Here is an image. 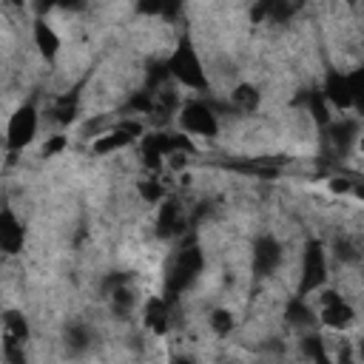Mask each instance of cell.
<instances>
[{
  "mask_svg": "<svg viewBox=\"0 0 364 364\" xmlns=\"http://www.w3.org/2000/svg\"><path fill=\"white\" fill-rule=\"evenodd\" d=\"M165 63H168V71H171V77H173L176 82L188 85V88H193V91L208 88L205 65H202V60H199V54H196V48H193L191 40H182Z\"/></svg>",
  "mask_w": 364,
  "mask_h": 364,
  "instance_id": "obj_1",
  "label": "cell"
},
{
  "mask_svg": "<svg viewBox=\"0 0 364 364\" xmlns=\"http://www.w3.org/2000/svg\"><path fill=\"white\" fill-rule=\"evenodd\" d=\"M202 264H205L202 250L196 245H185L176 253L173 264H171V273H168V299L165 301H173L185 287H191L193 279L202 273Z\"/></svg>",
  "mask_w": 364,
  "mask_h": 364,
  "instance_id": "obj_2",
  "label": "cell"
},
{
  "mask_svg": "<svg viewBox=\"0 0 364 364\" xmlns=\"http://www.w3.org/2000/svg\"><path fill=\"white\" fill-rule=\"evenodd\" d=\"M324 279H327V256H324V247L321 242L310 239L307 247H304V259H301V279H299V299L316 293L324 287Z\"/></svg>",
  "mask_w": 364,
  "mask_h": 364,
  "instance_id": "obj_3",
  "label": "cell"
},
{
  "mask_svg": "<svg viewBox=\"0 0 364 364\" xmlns=\"http://www.w3.org/2000/svg\"><path fill=\"white\" fill-rule=\"evenodd\" d=\"M179 125L188 134H196V136H213L219 131L216 114H213V108L208 102H188L179 111Z\"/></svg>",
  "mask_w": 364,
  "mask_h": 364,
  "instance_id": "obj_4",
  "label": "cell"
},
{
  "mask_svg": "<svg viewBox=\"0 0 364 364\" xmlns=\"http://www.w3.org/2000/svg\"><path fill=\"white\" fill-rule=\"evenodd\" d=\"M34 134H37V111H34L31 105L17 108V111L11 114V119H9L6 145H9L11 151H17V148L28 145V142L34 139Z\"/></svg>",
  "mask_w": 364,
  "mask_h": 364,
  "instance_id": "obj_5",
  "label": "cell"
},
{
  "mask_svg": "<svg viewBox=\"0 0 364 364\" xmlns=\"http://www.w3.org/2000/svg\"><path fill=\"white\" fill-rule=\"evenodd\" d=\"M250 262H253V273L259 279L262 276H270L279 267V262H282V245H279V239L270 236V233L256 236L253 250H250Z\"/></svg>",
  "mask_w": 364,
  "mask_h": 364,
  "instance_id": "obj_6",
  "label": "cell"
},
{
  "mask_svg": "<svg viewBox=\"0 0 364 364\" xmlns=\"http://www.w3.org/2000/svg\"><path fill=\"white\" fill-rule=\"evenodd\" d=\"M318 301H321L318 316H321V321H324L327 327L341 330V327H347V324L353 321V307H350L336 290H324V293L318 296Z\"/></svg>",
  "mask_w": 364,
  "mask_h": 364,
  "instance_id": "obj_7",
  "label": "cell"
},
{
  "mask_svg": "<svg viewBox=\"0 0 364 364\" xmlns=\"http://www.w3.org/2000/svg\"><path fill=\"white\" fill-rule=\"evenodd\" d=\"M321 94H324V100H327L330 105H336V108H353L350 80H347V74H341V71H336V68L327 71L324 85H321Z\"/></svg>",
  "mask_w": 364,
  "mask_h": 364,
  "instance_id": "obj_8",
  "label": "cell"
},
{
  "mask_svg": "<svg viewBox=\"0 0 364 364\" xmlns=\"http://www.w3.org/2000/svg\"><path fill=\"white\" fill-rule=\"evenodd\" d=\"M185 228V213H182V205L176 199H165L159 205V216H156V233L159 236H173V233H182Z\"/></svg>",
  "mask_w": 364,
  "mask_h": 364,
  "instance_id": "obj_9",
  "label": "cell"
},
{
  "mask_svg": "<svg viewBox=\"0 0 364 364\" xmlns=\"http://www.w3.org/2000/svg\"><path fill=\"white\" fill-rule=\"evenodd\" d=\"M0 247L9 256L20 253V247H23V225L17 222V216L9 208H3V213H0Z\"/></svg>",
  "mask_w": 364,
  "mask_h": 364,
  "instance_id": "obj_10",
  "label": "cell"
},
{
  "mask_svg": "<svg viewBox=\"0 0 364 364\" xmlns=\"http://www.w3.org/2000/svg\"><path fill=\"white\" fill-rule=\"evenodd\" d=\"M355 134H358L355 119H336V122L327 125V142H330L338 154H344V151L355 142Z\"/></svg>",
  "mask_w": 364,
  "mask_h": 364,
  "instance_id": "obj_11",
  "label": "cell"
},
{
  "mask_svg": "<svg viewBox=\"0 0 364 364\" xmlns=\"http://www.w3.org/2000/svg\"><path fill=\"white\" fill-rule=\"evenodd\" d=\"M34 43H37V48H40V54L46 60H54L57 51H60V37L54 34L51 26H46V20H37L34 23Z\"/></svg>",
  "mask_w": 364,
  "mask_h": 364,
  "instance_id": "obj_12",
  "label": "cell"
},
{
  "mask_svg": "<svg viewBox=\"0 0 364 364\" xmlns=\"http://www.w3.org/2000/svg\"><path fill=\"white\" fill-rule=\"evenodd\" d=\"M131 139H134V136H131V134H128L122 125H117L114 131H108V134L97 136V139H94V145H91V151L102 156V154H111V151H119V148H125Z\"/></svg>",
  "mask_w": 364,
  "mask_h": 364,
  "instance_id": "obj_13",
  "label": "cell"
},
{
  "mask_svg": "<svg viewBox=\"0 0 364 364\" xmlns=\"http://www.w3.org/2000/svg\"><path fill=\"white\" fill-rule=\"evenodd\" d=\"M145 324L154 330V333H165L168 330V301L165 299H148L145 304Z\"/></svg>",
  "mask_w": 364,
  "mask_h": 364,
  "instance_id": "obj_14",
  "label": "cell"
},
{
  "mask_svg": "<svg viewBox=\"0 0 364 364\" xmlns=\"http://www.w3.org/2000/svg\"><path fill=\"white\" fill-rule=\"evenodd\" d=\"M3 336L14 338V341H20V344L28 341V324H26L23 313H17V310H6V316H3Z\"/></svg>",
  "mask_w": 364,
  "mask_h": 364,
  "instance_id": "obj_15",
  "label": "cell"
},
{
  "mask_svg": "<svg viewBox=\"0 0 364 364\" xmlns=\"http://www.w3.org/2000/svg\"><path fill=\"white\" fill-rule=\"evenodd\" d=\"M287 318H290V324H296V327H310V324H316V313L304 304V299H290L287 301Z\"/></svg>",
  "mask_w": 364,
  "mask_h": 364,
  "instance_id": "obj_16",
  "label": "cell"
},
{
  "mask_svg": "<svg viewBox=\"0 0 364 364\" xmlns=\"http://www.w3.org/2000/svg\"><path fill=\"white\" fill-rule=\"evenodd\" d=\"M65 344H68L71 353L88 350V347H91V330H88L85 324H71V327L65 330Z\"/></svg>",
  "mask_w": 364,
  "mask_h": 364,
  "instance_id": "obj_17",
  "label": "cell"
},
{
  "mask_svg": "<svg viewBox=\"0 0 364 364\" xmlns=\"http://www.w3.org/2000/svg\"><path fill=\"white\" fill-rule=\"evenodd\" d=\"M301 353H304L313 364H330L327 350H324V341H321V336H316V333H310V336L301 338Z\"/></svg>",
  "mask_w": 364,
  "mask_h": 364,
  "instance_id": "obj_18",
  "label": "cell"
},
{
  "mask_svg": "<svg viewBox=\"0 0 364 364\" xmlns=\"http://www.w3.org/2000/svg\"><path fill=\"white\" fill-rule=\"evenodd\" d=\"M307 108H310V114H313V119L321 125V128H327L330 125V114H327V100H324V94L321 91H310L307 94Z\"/></svg>",
  "mask_w": 364,
  "mask_h": 364,
  "instance_id": "obj_19",
  "label": "cell"
},
{
  "mask_svg": "<svg viewBox=\"0 0 364 364\" xmlns=\"http://www.w3.org/2000/svg\"><path fill=\"white\" fill-rule=\"evenodd\" d=\"M233 105H236L239 111H256V105H259V91H256L253 85H236V91H233Z\"/></svg>",
  "mask_w": 364,
  "mask_h": 364,
  "instance_id": "obj_20",
  "label": "cell"
},
{
  "mask_svg": "<svg viewBox=\"0 0 364 364\" xmlns=\"http://www.w3.org/2000/svg\"><path fill=\"white\" fill-rule=\"evenodd\" d=\"M111 307H114L117 316H128V313H131V307H134V296H131V290H128L125 284H119V287L111 290Z\"/></svg>",
  "mask_w": 364,
  "mask_h": 364,
  "instance_id": "obj_21",
  "label": "cell"
},
{
  "mask_svg": "<svg viewBox=\"0 0 364 364\" xmlns=\"http://www.w3.org/2000/svg\"><path fill=\"white\" fill-rule=\"evenodd\" d=\"M350 80V94H353V108H358L364 114V65L355 68L353 74H347Z\"/></svg>",
  "mask_w": 364,
  "mask_h": 364,
  "instance_id": "obj_22",
  "label": "cell"
},
{
  "mask_svg": "<svg viewBox=\"0 0 364 364\" xmlns=\"http://www.w3.org/2000/svg\"><path fill=\"white\" fill-rule=\"evenodd\" d=\"M3 355H6V361H9V364H26L23 344H20V341H14V338H9V336H3Z\"/></svg>",
  "mask_w": 364,
  "mask_h": 364,
  "instance_id": "obj_23",
  "label": "cell"
},
{
  "mask_svg": "<svg viewBox=\"0 0 364 364\" xmlns=\"http://www.w3.org/2000/svg\"><path fill=\"white\" fill-rule=\"evenodd\" d=\"M210 327L216 330V336H228L233 330V316L228 310H213L210 313Z\"/></svg>",
  "mask_w": 364,
  "mask_h": 364,
  "instance_id": "obj_24",
  "label": "cell"
},
{
  "mask_svg": "<svg viewBox=\"0 0 364 364\" xmlns=\"http://www.w3.org/2000/svg\"><path fill=\"white\" fill-rule=\"evenodd\" d=\"M139 193H142L145 202H159L165 196V191H162L159 182H139Z\"/></svg>",
  "mask_w": 364,
  "mask_h": 364,
  "instance_id": "obj_25",
  "label": "cell"
},
{
  "mask_svg": "<svg viewBox=\"0 0 364 364\" xmlns=\"http://www.w3.org/2000/svg\"><path fill=\"white\" fill-rule=\"evenodd\" d=\"M63 148H65V136H51V139L43 145V154H46V156H54V154L63 151Z\"/></svg>",
  "mask_w": 364,
  "mask_h": 364,
  "instance_id": "obj_26",
  "label": "cell"
},
{
  "mask_svg": "<svg viewBox=\"0 0 364 364\" xmlns=\"http://www.w3.org/2000/svg\"><path fill=\"white\" fill-rule=\"evenodd\" d=\"M338 364H353V355H350V347H341V353H338Z\"/></svg>",
  "mask_w": 364,
  "mask_h": 364,
  "instance_id": "obj_27",
  "label": "cell"
},
{
  "mask_svg": "<svg viewBox=\"0 0 364 364\" xmlns=\"http://www.w3.org/2000/svg\"><path fill=\"white\" fill-rule=\"evenodd\" d=\"M353 193H355L358 199H364V179H358V182H353Z\"/></svg>",
  "mask_w": 364,
  "mask_h": 364,
  "instance_id": "obj_28",
  "label": "cell"
},
{
  "mask_svg": "<svg viewBox=\"0 0 364 364\" xmlns=\"http://www.w3.org/2000/svg\"><path fill=\"white\" fill-rule=\"evenodd\" d=\"M173 364H193V361H191V358H176Z\"/></svg>",
  "mask_w": 364,
  "mask_h": 364,
  "instance_id": "obj_29",
  "label": "cell"
},
{
  "mask_svg": "<svg viewBox=\"0 0 364 364\" xmlns=\"http://www.w3.org/2000/svg\"><path fill=\"white\" fill-rule=\"evenodd\" d=\"M358 355H361V358H364V338H361V341H358Z\"/></svg>",
  "mask_w": 364,
  "mask_h": 364,
  "instance_id": "obj_30",
  "label": "cell"
},
{
  "mask_svg": "<svg viewBox=\"0 0 364 364\" xmlns=\"http://www.w3.org/2000/svg\"><path fill=\"white\" fill-rule=\"evenodd\" d=\"M361 151H364V136H361Z\"/></svg>",
  "mask_w": 364,
  "mask_h": 364,
  "instance_id": "obj_31",
  "label": "cell"
}]
</instances>
